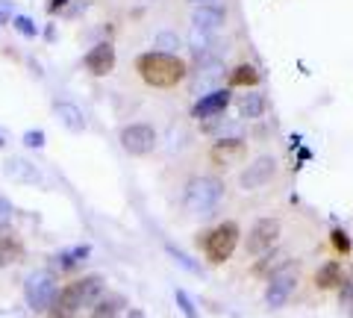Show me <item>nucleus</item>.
I'll use <instances>...</instances> for the list:
<instances>
[{"instance_id": "nucleus-1", "label": "nucleus", "mask_w": 353, "mask_h": 318, "mask_svg": "<svg viewBox=\"0 0 353 318\" xmlns=\"http://www.w3.org/2000/svg\"><path fill=\"white\" fill-rule=\"evenodd\" d=\"M136 68L141 74V80L153 89H174L176 83L183 80L185 74V62L174 53H159V50H150V53H141Z\"/></svg>"}, {"instance_id": "nucleus-2", "label": "nucleus", "mask_w": 353, "mask_h": 318, "mask_svg": "<svg viewBox=\"0 0 353 318\" xmlns=\"http://www.w3.org/2000/svg\"><path fill=\"white\" fill-rule=\"evenodd\" d=\"M224 201V180L212 177V174H201L185 183L183 192V206L192 215H212L218 210V203Z\"/></svg>"}, {"instance_id": "nucleus-3", "label": "nucleus", "mask_w": 353, "mask_h": 318, "mask_svg": "<svg viewBox=\"0 0 353 318\" xmlns=\"http://www.w3.org/2000/svg\"><path fill=\"white\" fill-rule=\"evenodd\" d=\"M241 239V230L236 221H224L218 224L215 230H209L203 233V250H206V259L212 262V266H221V262H227L233 257V250Z\"/></svg>"}, {"instance_id": "nucleus-4", "label": "nucleus", "mask_w": 353, "mask_h": 318, "mask_svg": "<svg viewBox=\"0 0 353 318\" xmlns=\"http://www.w3.org/2000/svg\"><path fill=\"white\" fill-rule=\"evenodd\" d=\"M59 295L57 277L50 271H32L24 280V301L32 312H48Z\"/></svg>"}, {"instance_id": "nucleus-5", "label": "nucleus", "mask_w": 353, "mask_h": 318, "mask_svg": "<svg viewBox=\"0 0 353 318\" xmlns=\"http://www.w3.org/2000/svg\"><path fill=\"white\" fill-rule=\"evenodd\" d=\"M297 289V262H283V266L268 274V286H265V304L271 310H280V306L289 304V298Z\"/></svg>"}, {"instance_id": "nucleus-6", "label": "nucleus", "mask_w": 353, "mask_h": 318, "mask_svg": "<svg viewBox=\"0 0 353 318\" xmlns=\"http://www.w3.org/2000/svg\"><path fill=\"white\" fill-rule=\"evenodd\" d=\"M280 218H259L256 224L250 227V233H248V242H245V250H248V257H262V254H268V250L277 245V239H280Z\"/></svg>"}, {"instance_id": "nucleus-7", "label": "nucleus", "mask_w": 353, "mask_h": 318, "mask_svg": "<svg viewBox=\"0 0 353 318\" xmlns=\"http://www.w3.org/2000/svg\"><path fill=\"white\" fill-rule=\"evenodd\" d=\"M277 171H280L277 157L265 153V157H256V159H253L245 171L239 174V186H241L245 192H256V189H262V186H268L274 177H277Z\"/></svg>"}, {"instance_id": "nucleus-8", "label": "nucleus", "mask_w": 353, "mask_h": 318, "mask_svg": "<svg viewBox=\"0 0 353 318\" xmlns=\"http://www.w3.org/2000/svg\"><path fill=\"white\" fill-rule=\"evenodd\" d=\"M245 157H248V141L239 136L218 139L212 150H209V159H212V166H218V168H233L239 162H245Z\"/></svg>"}, {"instance_id": "nucleus-9", "label": "nucleus", "mask_w": 353, "mask_h": 318, "mask_svg": "<svg viewBox=\"0 0 353 318\" xmlns=\"http://www.w3.org/2000/svg\"><path fill=\"white\" fill-rule=\"evenodd\" d=\"M121 148L130 157H145V153L157 148V133H153L150 124H130L121 130Z\"/></svg>"}, {"instance_id": "nucleus-10", "label": "nucleus", "mask_w": 353, "mask_h": 318, "mask_svg": "<svg viewBox=\"0 0 353 318\" xmlns=\"http://www.w3.org/2000/svg\"><path fill=\"white\" fill-rule=\"evenodd\" d=\"M224 77V62L218 57H206V59H197V71L192 77V92L194 95H209V89ZM215 92V89H212Z\"/></svg>"}, {"instance_id": "nucleus-11", "label": "nucleus", "mask_w": 353, "mask_h": 318, "mask_svg": "<svg viewBox=\"0 0 353 318\" xmlns=\"http://www.w3.org/2000/svg\"><path fill=\"white\" fill-rule=\"evenodd\" d=\"M227 24V6L221 3H209V6H194L192 12V27L203 30V32H215Z\"/></svg>"}, {"instance_id": "nucleus-12", "label": "nucleus", "mask_w": 353, "mask_h": 318, "mask_svg": "<svg viewBox=\"0 0 353 318\" xmlns=\"http://www.w3.org/2000/svg\"><path fill=\"white\" fill-rule=\"evenodd\" d=\"M230 101H233V97H230L227 89H215V92L203 95L201 101L192 106V115H194V118H218V115H224V112H227Z\"/></svg>"}, {"instance_id": "nucleus-13", "label": "nucleus", "mask_w": 353, "mask_h": 318, "mask_svg": "<svg viewBox=\"0 0 353 318\" xmlns=\"http://www.w3.org/2000/svg\"><path fill=\"white\" fill-rule=\"evenodd\" d=\"M85 68L92 71L94 77H106L109 71L115 68V48L109 45V41H101V45H94L92 50L85 53Z\"/></svg>"}, {"instance_id": "nucleus-14", "label": "nucleus", "mask_w": 353, "mask_h": 318, "mask_svg": "<svg viewBox=\"0 0 353 318\" xmlns=\"http://www.w3.org/2000/svg\"><path fill=\"white\" fill-rule=\"evenodd\" d=\"M3 171H6V177L12 180V183H24V186H41V183H44L41 171H39L36 166H32V162L21 159V157H12V159H6Z\"/></svg>"}, {"instance_id": "nucleus-15", "label": "nucleus", "mask_w": 353, "mask_h": 318, "mask_svg": "<svg viewBox=\"0 0 353 318\" xmlns=\"http://www.w3.org/2000/svg\"><path fill=\"white\" fill-rule=\"evenodd\" d=\"M345 280H347V274H345V268H341L339 259H327L315 271V289H321V292L341 289V283Z\"/></svg>"}, {"instance_id": "nucleus-16", "label": "nucleus", "mask_w": 353, "mask_h": 318, "mask_svg": "<svg viewBox=\"0 0 353 318\" xmlns=\"http://www.w3.org/2000/svg\"><path fill=\"white\" fill-rule=\"evenodd\" d=\"M236 109H239V118H245V121H253V118H262L265 109H268V97L262 92H245L236 97Z\"/></svg>"}, {"instance_id": "nucleus-17", "label": "nucleus", "mask_w": 353, "mask_h": 318, "mask_svg": "<svg viewBox=\"0 0 353 318\" xmlns=\"http://www.w3.org/2000/svg\"><path fill=\"white\" fill-rule=\"evenodd\" d=\"M53 112H57L59 118V124L65 130H71V133H83L85 130V118H83V109L77 106V103H68V101H62L53 106Z\"/></svg>"}, {"instance_id": "nucleus-18", "label": "nucleus", "mask_w": 353, "mask_h": 318, "mask_svg": "<svg viewBox=\"0 0 353 318\" xmlns=\"http://www.w3.org/2000/svg\"><path fill=\"white\" fill-rule=\"evenodd\" d=\"M80 283V295H83V306H94L97 301L103 298L106 292V280L101 277V274H88V277L77 280Z\"/></svg>"}, {"instance_id": "nucleus-19", "label": "nucleus", "mask_w": 353, "mask_h": 318, "mask_svg": "<svg viewBox=\"0 0 353 318\" xmlns=\"http://www.w3.org/2000/svg\"><path fill=\"white\" fill-rule=\"evenodd\" d=\"M189 50L194 53L197 59H206V57H215L212 53V45H215V39H212V32H203V30H194L192 27V32H189Z\"/></svg>"}, {"instance_id": "nucleus-20", "label": "nucleus", "mask_w": 353, "mask_h": 318, "mask_svg": "<svg viewBox=\"0 0 353 318\" xmlns=\"http://www.w3.org/2000/svg\"><path fill=\"white\" fill-rule=\"evenodd\" d=\"M259 71H256V65H248V62H241V65H236L233 71H230V86H241V89H250V86H256L259 83Z\"/></svg>"}, {"instance_id": "nucleus-21", "label": "nucleus", "mask_w": 353, "mask_h": 318, "mask_svg": "<svg viewBox=\"0 0 353 318\" xmlns=\"http://www.w3.org/2000/svg\"><path fill=\"white\" fill-rule=\"evenodd\" d=\"M21 254H24L21 242H15L12 236H0V268H6V266H12V262H18Z\"/></svg>"}, {"instance_id": "nucleus-22", "label": "nucleus", "mask_w": 353, "mask_h": 318, "mask_svg": "<svg viewBox=\"0 0 353 318\" xmlns=\"http://www.w3.org/2000/svg\"><path fill=\"white\" fill-rule=\"evenodd\" d=\"M85 257H88V245H77V248H71V250H62V254L57 257V266H59L62 271H71V268L80 266Z\"/></svg>"}, {"instance_id": "nucleus-23", "label": "nucleus", "mask_w": 353, "mask_h": 318, "mask_svg": "<svg viewBox=\"0 0 353 318\" xmlns=\"http://www.w3.org/2000/svg\"><path fill=\"white\" fill-rule=\"evenodd\" d=\"M127 306V301L121 298V295H106V298H101L94 304V312H109V315H118L121 310Z\"/></svg>"}, {"instance_id": "nucleus-24", "label": "nucleus", "mask_w": 353, "mask_h": 318, "mask_svg": "<svg viewBox=\"0 0 353 318\" xmlns=\"http://www.w3.org/2000/svg\"><path fill=\"white\" fill-rule=\"evenodd\" d=\"M330 242H333V250L341 257H347L350 250H353V242H350V236H347V230H341V227H333V233H330Z\"/></svg>"}, {"instance_id": "nucleus-25", "label": "nucleus", "mask_w": 353, "mask_h": 318, "mask_svg": "<svg viewBox=\"0 0 353 318\" xmlns=\"http://www.w3.org/2000/svg\"><path fill=\"white\" fill-rule=\"evenodd\" d=\"M180 45H183V41H180V36H176V32H168V30H165V32H159V36H157V48H159V53H174V57H176Z\"/></svg>"}, {"instance_id": "nucleus-26", "label": "nucleus", "mask_w": 353, "mask_h": 318, "mask_svg": "<svg viewBox=\"0 0 353 318\" xmlns=\"http://www.w3.org/2000/svg\"><path fill=\"white\" fill-rule=\"evenodd\" d=\"M339 306H341V312H347L353 315V274L341 283V289H339Z\"/></svg>"}, {"instance_id": "nucleus-27", "label": "nucleus", "mask_w": 353, "mask_h": 318, "mask_svg": "<svg viewBox=\"0 0 353 318\" xmlns=\"http://www.w3.org/2000/svg\"><path fill=\"white\" fill-rule=\"evenodd\" d=\"M165 250H168V254H171L176 262H180V266H183L185 271H192V274H201V266H197V262H194L189 254H183L180 248H174V245H165Z\"/></svg>"}, {"instance_id": "nucleus-28", "label": "nucleus", "mask_w": 353, "mask_h": 318, "mask_svg": "<svg viewBox=\"0 0 353 318\" xmlns=\"http://www.w3.org/2000/svg\"><path fill=\"white\" fill-rule=\"evenodd\" d=\"M174 298H176V306L183 310V315H185V318H201V315H197V310H194L192 298H189V295H185L183 289H176V292H174Z\"/></svg>"}, {"instance_id": "nucleus-29", "label": "nucleus", "mask_w": 353, "mask_h": 318, "mask_svg": "<svg viewBox=\"0 0 353 318\" xmlns=\"http://www.w3.org/2000/svg\"><path fill=\"white\" fill-rule=\"evenodd\" d=\"M12 27L21 32V36H27V39H32V36H36V24H32V21H30L27 15H15Z\"/></svg>"}, {"instance_id": "nucleus-30", "label": "nucleus", "mask_w": 353, "mask_h": 318, "mask_svg": "<svg viewBox=\"0 0 353 318\" xmlns=\"http://www.w3.org/2000/svg\"><path fill=\"white\" fill-rule=\"evenodd\" d=\"M12 215H15V210H12V203H9V201H6V197H3V195H0V230H3V227H9V224H12Z\"/></svg>"}, {"instance_id": "nucleus-31", "label": "nucleus", "mask_w": 353, "mask_h": 318, "mask_svg": "<svg viewBox=\"0 0 353 318\" xmlns=\"http://www.w3.org/2000/svg\"><path fill=\"white\" fill-rule=\"evenodd\" d=\"M9 21H15V3L12 0H0V27L9 24Z\"/></svg>"}, {"instance_id": "nucleus-32", "label": "nucleus", "mask_w": 353, "mask_h": 318, "mask_svg": "<svg viewBox=\"0 0 353 318\" xmlns=\"http://www.w3.org/2000/svg\"><path fill=\"white\" fill-rule=\"evenodd\" d=\"M24 145L27 148H44V133H41V130H27V133H24Z\"/></svg>"}, {"instance_id": "nucleus-33", "label": "nucleus", "mask_w": 353, "mask_h": 318, "mask_svg": "<svg viewBox=\"0 0 353 318\" xmlns=\"http://www.w3.org/2000/svg\"><path fill=\"white\" fill-rule=\"evenodd\" d=\"M48 315H50V318H74V312H71V310H65V306H59L57 301H53V306L48 310Z\"/></svg>"}, {"instance_id": "nucleus-34", "label": "nucleus", "mask_w": 353, "mask_h": 318, "mask_svg": "<svg viewBox=\"0 0 353 318\" xmlns=\"http://www.w3.org/2000/svg\"><path fill=\"white\" fill-rule=\"evenodd\" d=\"M0 318H24L21 310H0Z\"/></svg>"}, {"instance_id": "nucleus-35", "label": "nucleus", "mask_w": 353, "mask_h": 318, "mask_svg": "<svg viewBox=\"0 0 353 318\" xmlns=\"http://www.w3.org/2000/svg\"><path fill=\"white\" fill-rule=\"evenodd\" d=\"M65 3H68V0H50V12H57V9L65 6Z\"/></svg>"}, {"instance_id": "nucleus-36", "label": "nucleus", "mask_w": 353, "mask_h": 318, "mask_svg": "<svg viewBox=\"0 0 353 318\" xmlns=\"http://www.w3.org/2000/svg\"><path fill=\"white\" fill-rule=\"evenodd\" d=\"M127 318H148L145 312H141V310H130V315Z\"/></svg>"}, {"instance_id": "nucleus-37", "label": "nucleus", "mask_w": 353, "mask_h": 318, "mask_svg": "<svg viewBox=\"0 0 353 318\" xmlns=\"http://www.w3.org/2000/svg\"><path fill=\"white\" fill-rule=\"evenodd\" d=\"M189 3H194V6H209V3H215V0H189Z\"/></svg>"}, {"instance_id": "nucleus-38", "label": "nucleus", "mask_w": 353, "mask_h": 318, "mask_svg": "<svg viewBox=\"0 0 353 318\" xmlns=\"http://www.w3.org/2000/svg\"><path fill=\"white\" fill-rule=\"evenodd\" d=\"M92 318H118V315H109V312H92Z\"/></svg>"}, {"instance_id": "nucleus-39", "label": "nucleus", "mask_w": 353, "mask_h": 318, "mask_svg": "<svg viewBox=\"0 0 353 318\" xmlns=\"http://www.w3.org/2000/svg\"><path fill=\"white\" fill-rule=\"evenodd\" d=\"M0 145H3V141H0Z\"/></svg>"}]
</instances>
